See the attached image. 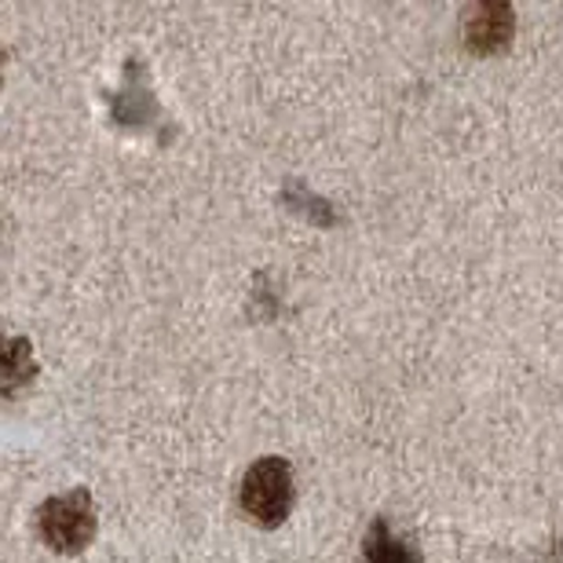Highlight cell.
<instances>
[{
    "label": "cell",
    "instance_id": "obj_3",
    "mask_svg": "<svg viewBox=\"0 0 563 563\" xmlns=\"http://www.w3.org/2000/svg\"><path fill=\"white\" fill-rule=\"evenodd\" d=\"M516 33V11L512 4H498V0H487V4H476L465 15V44L472 52L490 55L509 48Z\"/></svg>",
    "mask_w": 563,
    "mask_h": 563
},
{
    "label": "cell",
    "instance_id": "obj_5",
    "mask_svg": "<svg viewBox=\"0 0 563 563\" xmlns=\"http://www.w3.org/2000/svg\"><path fill=\"white\" fill-rule=\"evenodd\" d=\"M33 347L26 336H11L4 344V396H15V388H22L33 377Z\"/></svg>",
    "mask_w": 563,
    "mask_h": 563
},
{
    "label": "cell",
    "instance_id": "obj_1",
    "mask_svg": "<svg viewBox=\"0 0 563 563\" xmlns=\"http://www.w3.org/2000/svg\"><path fill=\"white\" fill-rule=\"evenodd\" d=\"M37 531L55 553L77 556L85 553L96 534V505L88 490L55 494L37 509Z\"/></svg>",
    "mask_w": 563,
    "mask_h": 563
},
{
    "label": "cell",
    "instance_id": "obj_4",
    "mask_svg": "<svg viewBox=\"0 0 563 563\" xmlns=\"http://www.w3.org/2000/svg\"><path fill=\"white\" fill-rule=\"evenodd\" d=\"M366 563H421L418 545H410L407 538H399L385 520H377L366 531Z\"/></svg>",
    "mask_w": 563,
    "mask_h": 563
},
{
    "label": "cell",
    "instance_id": "obj_2",
    "mask_svg": "<svg viewBox=\"0 0 563 563\" xmlns=\"http://www.w3.org/2000/svg\"><path fill=\"white\" fill-rule=\"evenodd\" d=\"M242 509L261 527L286 523L292 509V468L286 457L253 461L242 479Z\"/></svg>",
    "mask_w": 563,
    "mask_h": 563
}]
</instances>
